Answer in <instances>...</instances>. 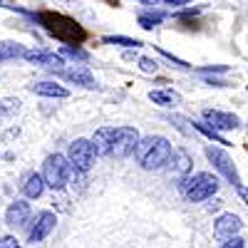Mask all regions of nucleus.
I'll return each mask as SVG.
<instances>
[{"label": "nucleus", "mask_w": 248, "mask_h": 248, "mask_svg": "<svg viewBox=\"0 0 248 248\" xmlns=\"http://www.w3.org/2000/svg\"><path fill=\"white\" fill-rule=\"evenodd\" d=\"M191 127H194V129H199V132H201L206 139H211V141H216V144H229V141H226V139H223L218 132H214L211 127H206L203 122H191Z\"/></svg>", "instance_id": "obj_22"}, {"label": "nucleus", "mask_w": 248, "mask_h": 248, "mask_svg": "<svg viewBox=\"0 0 248 248\" xmlns=\"http://www.w3.org/2000/svg\"><path fill=\"white\" fill-rule=\"evenodd\" d=\"M203 124L211 127L214 132H229L238 127V117L229 114V112H218V109H203Z\"/></svg>", "instance_id": "obj_9"}, {"label": "nucleus", "mask_w": 248, "mask_h": 248, "mask_svg": "<svg viewBox=\"0 0 248 248\" xmlns=\"http://www.w3.org/2000/svg\"><path fill=\"white\" fill-rule=\"evenodd\" d=\"M0 5H3V0H0Z\"/></svg>", "instance_id": "obj_28"}, {"label": "nucleus", "mask_w": 248, "mask_h": 248, "mask_svg": "<svg viewBox=\"0 0 248 248\" xmlns=\"http://www.w3.org/2000/svg\"><path fill=\"white\" fill-rule=\"evenodd\" d=\"M171 141L167 137H159V134H149V137H139V144L134 149L137 164L147 171H156L161 167H167L169 159H171Z\"/></svg>", "instance_id": "obj_3"}, {"label": "nucleus", "mask_w": 248, "mask_h": 248, "mask_svg": "<svg viewBox=\"0 0 248 248\" xmlns=\"http://www.w3.org/2000/svg\"><path fill=\"white\" fill-rule=\"evenodd\" d=\"M218 186H221L218 176H214L209 171H199V174H191L189 179H184L181 191H184V196L189 199L191 203H199V201L211 199L218 191Z\"/></svg>", "instance_id": "obj_5"}, {"label": "nucleus", "mask_w": 248, "mask_h": 248, "mask_svg": "<svg viewBox=\"0 0 248 248\" xmlns=\"http://www.w3.org/2000/svg\"><path fill=\"white\" fill-rule=\"evenodd\" d=\"M57 55H60V57H75V60H82V62L87 60V52H85V50H79V47H72V45H65V47H62V50H60Z\"/></svg>", "instance_id": "obj_23"}, {"label": "nucleus", "mask_w": 248, "mask_h": 248, "mask_svg": "<svg viewBox=\"0 0 248 248\" xmlns=\"http://www.w3.org/2000/svg\"><path fill=\"white\" fill-rule=\"evenodd\" d=\"M72 174H77V171L70 167V161L65 156L62 154H50L45 159V164H43V174L40 176H43L45 186H50L52 191H62L70 184Z\"/></svg>", "instance_id": "obj_4"}, {"label": "nucleus", "mask_w": 248, "mask_h": 248, "mask_svg": "<svg viewBox=\"0 0 248 248\" xmlns=\"http://www.w3.org/2000/svg\"><path fill=\"white\" fill-rule=\"evenodd\" d=\"M23 60L32 62V65H40V67L55 70V72H60L65 67V57H60L57 52H47V50H25Z\"/></svg>", "instance_id": "obj_12"}, {"label": "nucleus", "mask_w": 248, "mask_h": 248, "mask_svg": "<svg viewBox=\"0 0 248 248\" xmlns=\"http://www.w3.org/2000/svg\"><path fill=\"white\" fill-rule=\"evenodd\" d=\"M149 99L154 102V105H161V107H171L174 102H176V97H174L169 90H164V92H159V90H152V92H149Z\"/></svg>", "instance_id": "obj_21"}, {"label": "nucleus", "mask_w": 248, "mask_h": 248, "mask_svg": "<svg viewBox=\"0 0 248 248\" xmlns=\"http://www.w3.org/2000/svg\"><path fill=\"white\" fill-rule=\"evenodd\" d=\"M25 55V45L20 43H13V40H5L0 43V62H10V60H17Z\"/></svg>", "instance_id": "obj_16"}, {"label": "nucleus", "mask_w": 248, "mask_h": 248, "mask_svg": "<svg viewBox=\"0 0 248 248\" xmlns=\"http://www.w3.org/2000/svg\"><path fill=\"white\" fill-rule=\"evenodd\" d=\"M62 79H67V82H75V85H82V87H97V82L90 72L87 65H70V67H62L57 72Z\"/></svg>", "instance_id": "obj_13"}, {"label": "nucleus", "mask_w": 248, "mask_h": 248, "mask_svg": "<svg viewBox=\"0 0 248 248\" xmlns=\"http://www.w3.org/2000/svg\"><path fill=\"white\" fill-rule=\"evenodd\" d=\"M206 159H209L211 164H214V169L226 179V181H231L236 189H241V176H238V169H236V164H233V159L229 156V152L226 149H221V147H206Z\"/></svg>", "instance_id": "obj_6"}, {"label": "nucleus", "mask_w": 248, "mask_h": 248, "mask_svg": "<svg viewBox=\"0 0 248 248\" xmlns=\"http://www.w3.org/2000/svg\"><path fill=\"white\" fill-rule=\"evenodd\" d=\"M221 248H246V241H243L241 236H233V238H229V241H223Z\"/></svg>", "instance_id": "obj_26"}, {"label": "nucleus", "mask_w": 248, "mask_h": 248, "mask_svg": "<svg viewBox=\"0 0 248 248\" xmlns=\"http://www.w3.org/2000/svg\"><path fill=\"white\" fill-rule=\"evenodd\" d=\"M17 109H20V99H15V97H5L3 102H0V122H5L8 117H13Z\"/></svg>", "instance_id": "obj_20"}, {"label": "nucleus", "mask_w": 248, "mask_h": 248, "mask_svg": "<svg viewBox=\"0 0 248 248\" xmlns=\"http://www.w3.org/2000/svg\"><path fill=\"white\" fill-rule=\"evenodd\" d=\"M102 43H107V45H122V47H141V40L124 37V35H107V37H102Z\"/></svg>", "instance_id": "obj_19"}, {"label": "nucleus", "mask_w": 248, "mask_h": 248, "mask_svg": "<svg viewBox=\"0 0 248 248\" xmlns=\"http://www.w3.org/2000/svg\"><path fill=\"white\" fill-rule=\"evenodd\" d=\"M139 67H141L144 72H156V70H159V65H156L152 57H139Z\"/></svg>", "instance_id": "obj_24"}, {"label": "nucleus", "mask_w": 248, "mask_h": 248, "mask_svg": "<svg viewBox=\"0 0 248 248\" xmlns=\"http://www.w3.org/2000/svg\"><path fill=\"white\" fill-rule=\"evenodd\" d=\"M70 161V167L75 171H90L94 167V149H92V141L90 139H75L70 144V149H67V156Z\"/></svg>", "instance_id": "obj_7"}, {"label": "nucleus", "mask_w": 248, "mask_h": 248, "mask_svg": "<svg viewBox=\"0 0 248 248\" xmlns=\"http://www.w3.org/2000/svg\"><path fill=\"white\" fill-rule=\"evenodd\" d=\"M164 17H167V15H164V13H154V10H149V13H139V25L144 28V30H152V28H156L159 23H161V20Z\"/></svg>", "instance_id": "obj_18"}, {"label": "nucleus", "mask_w": 248, "mask_h": 248, "mask_svg": "<svg viewBox=\"0 0 248 248\" xmlns=\"http://www.w3.org/2000/svg\"><path fill=\"white\" fill-rule=\"evenodd\" d=\"M30 216H32V209H30L28 199H15L5 211V223L10 229H20V226H28Z\"/></svg>", "instance_id": "obj_11"}, {"label": "nucleus", "mask_w": 248, "mask_h": 248, "mask_svg": "<svg viewBox=\"0 0 248 248\" xmlns=\"http://www.w3.org/2000/svg\"><path fill=\"white\" fill-rule=\"evenodd\" d=\"M243 229V221L236 214H221L214 223V236L218 241H229L233 236H238V231Z\"/></svg>", "instance_id": "obj_10"}, {"label": "nucleus", "mask_w": 248, "mask_h": 248, "mask_svg": "<svg viewBox=\"0 0 248 248\" xmlns=\"http://www.w3.org/2000/svg\"><path fill=\"white\" fill-rule=\"evenodd\" d=\"M139 144V132L134 127H102L92 137V149L94 156H107V159H127L134 154Z\"/></svg>", "instance_id": "obj_1"}, {"label": "nucleus", "mask_w": 248, "mask_h": 248, "mask_svg": "<svg viewBox=\"0 0 248 248\" xmlns=\"http://www.w3.org/2000/svg\"><path fill=\"white\" fill-rule=\"evenodd\" d=\"M169 161H171V167L176 164V169H174L176 174H189V169H191V167H189V164H191L189 154H186V152H181V149H174Z\"/></svg>", "instance_id": "obj_17"}, {"label": "nucleus", "mask_w": 248, "mask_h": 248, "mask_svg": "<svg viewBox=\"0 0 248 248\" xmlns=\"http://www.w3.org/2000/svg\"><path fill=\"white\" fill-rule=\"evenodd\" d=\"M37 97H52V99H67L70 97V90L67 87H62L57 85V82H35V85L30 87Z\"/></svg>", "instance_id": "obj_14"}, {"label": "nucleus", "mask_w": 248, "mask_h": 248, "mask_svg": "<svg viewBox=\"0 0 248 248\" xmlns=\"http://www.w3.org/2000/svg\"><path fill=\"white\" fill-rule=\"evenodd\" d=\"M238 194H241V199H243V201H246V206H248V189H243V186H241Z\"/></svg>", "instance_id": "obj_27"}, {"label": "nucleus", "mask_w": 248, "mask_h": 248, "mask_svg": "<svg viewBox=\"0 0 248 248\" xmlns=\"http://www.w3.org/2000/svg\"><path fill=\"white\" fill-rule=\"evenodd\" d=\"M0 248H23L15 236H0Z\"/></svg>", "instance_id": "obj_25"}, {"label": "nucleus", "mask_w": 248, "mask_h": 248, "mask_svg": "<svg viewBox=\"0 0 248 248\" xmlns=\"http://www.w3.org/2000/svg\"><path fill=\"white\" fill-rule=\"evenodd\" d=\"M20 189H23V194H25V199L30 201V199H40L45 194V181H43V176L40 174H28L25 176V181H23V186H20Z\"/></svg>", "instance_id": "obj_15"}, {"label": "nucleus", "mask_w": 248, "mask_h": 248, "mask_svg": "<svg viewBox=\"0 0 248 248\" xmlns=\"http://www.w3.org/2000/svg\"><path fill=\"white\" fill-rule=\"evenodd\" d=\"M55 223H57V216H55L52 211H40V214H35L30 229H28V241H30V243L45 241V238L55 231Z\"/></svg>", "instance_id": "obj_8"}, {"label": "nucleus", "mask_w": 248, "mask_h": 248, "mask_svg": "<svg viewBox=\"0 0 248 248\" xmlns=\"http://www.w3.org/2000/svg\"><path fill=\"white\" fill-rule=\"evenodd\" d=\"M32 20L37 25H43L55 40H60V43H65V45L79 47L87 40V30L70 15L52 13V10H40V13H32Z\"/></svg>", "instance_id": "obj_2"}]
</instances>
